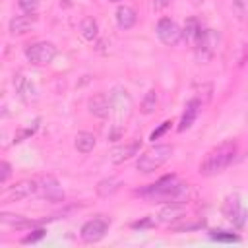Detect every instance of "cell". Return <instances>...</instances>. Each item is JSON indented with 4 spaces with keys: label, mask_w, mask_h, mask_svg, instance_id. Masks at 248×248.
I'll use <instances>...</instances> for the list:
<instances>
[{
    "label": "cell",
    "mask_w": 248,
    "mask_h": 248,
    "mask_svg": "<svg viewBox=\"0 0 248 248\" xmlns=\"http://www.w3.org/2000/svg\"><path fill=\"white\" fill-rule=\"evenodd\" d=\"M45 236V229H35V231H31L29 234H25L23 238H21V244H31V242H37V240H41Z\"/></svg>",
    "instance_id": "obj_27"
},
{
    "label": "cell",
    "mask_w": 248,
    "mask_h": 248,
    "mask_svg": "<svg viewBox=\"0 0 248 248\" xmlns=\"http://www.w3.org/2000/svg\"><path fill=\"white\" fill-rule=\"evenodd\" d=\"M37 126H39V118L33 122V126H29V128H25V130H19V132L16 134V138H14V143H19V141H23L25 138L33 136V134H35V130H37Z\"/></svg>",
    "instance_id": "obj_26"
},
{
    "label": "cell",
    "mask_w": 248,
    "mask_h": 248,
    "mask_svg": "<svg viewBox=\"0 0 248 248\" xmlns=\"http://www.w3.org/2000/svg\"><path fill=\"white\" fill-rule=\"evenodd\" d=\"M87 108L97 118H107L110 114V97L107 93H95L87 101Z\"/></svg>",
    "instance_id": "obj_13"
},
{
    "label": "cell",
    "mask_w": 248,
    "mask_h": 248,
    "mask_svg": "<svg viewBox=\"0 0 248 248\" xmlns=\"http://www.w3.org/2000/svg\"><path fill=\"white\" fill-rule=\"evenodd\" d=\"M186 186L178 180L176 174H167V176H161L157 182L141 188V190H136V196L147 200V202H172V200H178L182 194H184Z\"/></svg>",
    "instance_id": "obj_1"
},
{
    "label": "cell",
    "mask_w": 248,
    "mask_h": 248,
    "mask_svg": "<svg viewBox=\"0 0 248 248\" xmlns=\"http://www.w3.org/2000/svg\"><path fill=\"white\" fill-rule=\"evenodd\" d=\"M155 107H157V91H155V89H149V91L145 93L141 105H140V110H141L143 114H151V112L155 110Z\"/></svg>",
    "instance_id": "obj_24"
},
{
    "label": "cell",
    "mask_w": 248,
    "mask_h": 248,
    "mask_svg": "<svg viewBox=\"0 0 248 248\" xmlns=\"http://www.w3.org/2000/svg\"><path fill=\"white\" fill-rule=\"evenodd\" d=\"M108 97H110V112L114 114V130L110 132V138H116L132 114V99H130L128 91L120 85L112 87Z\"/></svg>",
    "instance_id": "obj_3"
},
{
    "label": "cell",
    "mask_w": 248,
    "mask_h": 248,
    "mask_svg": "<svg viewBox=\"0 0 248 248\" xmlns=\"http://www.w3.org/2000/svg\"><path fill=\"white\" fill-rule=\"evenodd\" d=\"M200 33H202V25L198 23V19L196 17H188L186 23H184V29H182V37L194 46V43L198 41Z\"/></svg>",
    "instance_id": "obj_20"
},
{
    "label": "cell",
    "mask_w": 248,
    "mask_h": 248,
    "mask_svg": "<svg viewBox=\"0 0 248 248\" xmlns=\"http://www.w3.org/2000/svg\"><path fill=\"white\" fill-rule=\"evenodd\" d=\"M39 192V182L37 180H19L8 188H4L2 192V203H10V202H19V200H25L33 194Z\"/></svg>",
    "instance_id": "obj_9"
},
{
    "label": "cell",
    "mask_w": 248,
    "mask_h": 248,
    "mask_svg": "<svg viewBox=\"0 0 248 248\" xmlns=\"http://www.w3.org/2000/svg\"><path fill=\"white\" fill-rule=\"evenodd\" d=\"M79 31H81V35H83L85 41H93L97 37V31H99L97 21L93 17H83L81 23H79Z\"/></svg>",
    "instance_id": "obj_22"
},
{
    "label": "cell",
    "mask_w": 248,
    "mask_h": 248,
    "mask_svg": "<svg viewBox=\"0 0 248 248\" xmlns=\"http://www.w3.org/2000/svg\"><path fill=\"white\" fill-rule=\"evenodd\" d=\"M217 43H219V35L213 31V29H202L198 41L194 43V52H196V60L200 64H205L211 60V56L215 54V48H217Z\"/></svg>",
    "instance_id": "obj_6"
},
{
    "label": "cell",
    "mask_w": 248,
    "mask_h": 248,
    "mask_svg": "<svg viewBox=\"0 0 248 248\" xmlns=\"http://www.w3.org/2000/svg\"><path fill=\"white\" fill-rule=\"evenodd\" d=\"M140 147H141V141H140V140H134L132 143L116 145V147H112V151H110V161H112L114 165H120V163H124V161H128L130 157H134V155L140 151Z\"/></svg>",
    "instance_id": "obj_15"
},
{
    "label": "cell",
    "mask_w": 248,
    "mask_h": 248,
    "mask_svg": "<svg viewBox=\"0 0 248 248\" xmlns=\"http://www.w3.org/2000/svg\"><path fill=\"white\" fill-rule=\"evenodd\" d=\"M14 85H16V91L19 93V97H21V99L31 101V93H35V89H33V85H31V83L21 76V74H17V76H16Z\"/></svg>",
    "instance_id": "obj_21"
},
{
    "label": "cell",
    "mask_w": 248,
    "mask_h": 248,
    "mask_svg": "<svg viewBox=\"0 0 248 248\" xmlns=\"http://www.w3.org/2000/svg\"><path fill=\"white\" fill-rule=\"evenodd\" d=\"M17 6L25 12V14H35L39 8V0H17Z\"/></svg>",
    "instance_id": "obj_28"
},
{
    "label": "cell",
    "mask_w": 248,
    "mask_h": 248,
    "mask_svg": "<svg viewBox=\"0 0 248 248\" xmlns=\"http://www.w3.org/2000/svg\"><path fill=\"white\" fill-rule=\"evenodd\" d=\"M169 4H170V0H157V2H155L157 8H165V6H169Z\"/></svg>",
    "instance_id": "obj_32"
},
{
    "label": "cell",
    "mask_w": 248,
    "mask_h": 248,
    "mask_svg": "<svg viewBox=\"0 0 248 248\" xmlns=\"http://www.w3.org/2000/svg\"><path fill=\"white\" fill-rule=\"evenodd\" d=\"M138 21V16L134 12V8L130 6H118L116 8V25L120 29H132Z\"/></svg>",
    "instance_id": "obj_17"
},
{
    "label": "cell",
    "mask_w": 248,
    "mask_h": 248,
    "mask_svg": "<svg viewBox=\"0 0 248 248\" xmlns=\"http://www.w3.org/2000/svg\"><path fill=\"white\" fill-rule=\"evenodd\" d=\"M234 157H236V143L223 141L205 153V157L200 163V174H203V176L219 174L234 161Z\"/></svg>",
    "instance_id": "obj_2"
},
{
    "label": "cell",
    "mask_w": 248,
    "mask_h": 248,
    "mask_svg": "<svg viewBox=\"0 0 248 248\" xmlns=\"http://www.w3.org/2000/svg\"><path fill=\"white\" fill-rule=\"evenodd\" d=\"M242 60H248V48H246V52H244V58Z\"/></svg>",
    "instance_id": "obj_33"
},
{
    "label": "cell",
    "mask_w": 248,
    "mask_h": 248,
    "mask_svg": "<svg viewBox=\"0 0 248 248\" xmlns=\"http://www.w3.org/2000/svg\"><path fill=\"white\" fill-rule=\"evenodd\" d=\"M155 33L159 37V41L167 46H174L178 45V41L182 39V29L178 27V23L170 17H161L155 25Z\"/></svg>",
    "instance_id": "obj_10"
},
{
    "label": "cell",
    "mask_w": 248,
    "mask_h": 248,
    "mask_svg": "<svg viewBox=\"0 0 248 248\" xmlns=\"http://www.w3.org/2000/svg\"><path fill=\"white\" fill-rule=\"evenodd\" d=\"M147 227H155V221L151 217H143V219L132 223V229H147Z\"/></svg>",
    "instance_id": "obj_31"
},
{
    "label": "cell",
    "mask_w": 248,
    "mask_h": 248,
    "mask_svg": "<svg viewBox=\"0 0 248 248\" xmlns=\"http://www.w3.org/2000/svg\"><path fill=\"white\" fill-rule=\"evenodd\" d=\"M43 200H48L52 203H60L64 202V190L60 186V182L54 176H43L39 180V192H37Z\"/></svg>",
    "instance_id": "obj_11"
},
{
    "label": "cell",
    "mask_w": 248,
    "mask_h": 248,
    "mask_svg": "<svg viewBox=\"0 0 248 248\" xmlns=\"http://www.w3.org/2000/svg\"><path fill=\"white\" fill-rule=\"evenodd\" d=\"M209 238L217 240V242H238L240 236L236 232H231V231H225V229H211L209 231Z\"/></svg>",
    "instance_id": "obj_23"
},
{
    "label": "cell",
    "mask_w": 248,
    "mask_h": 248,
    "mask_svg": "<svg viewBox=\"0 0 248 248\" xmlns=\"http://www.w3.org/2000/svg\"><path fill=\"white\" fill-rule=\"evenodd\" d=\"M10 174H12V165L8 161H2L0 163V184H6Z\"/></svg>",
    "instance_id": "obj_29"
},
{
    "label": "cell",
    "mask_w": 248,
    "mask_h": 248,
    "mask_svg": "<svg viewBox=\"0 0 248 248\" xmlns=\"http://www.w3.org/2000/svg\"><path fill=\"white\" fill-rule=\"evenodd\" d=\"M108 227H110V219H107L103 215H97V217L89 219L87 223H83V227L79 231V236L85 244H95V242L105 238Z\"/></svg>",
    "instance_id": "obj_7"
},
{
    "label": "cell",
    "mask_w": 248,
    "mask_h": 248,
    "mask_svg": "<svg viewBox=\"0 0 248 248\" xmlns=\"http://www.w3.org/2000/svg\"><path fill=\"white\" fill-rule=\"evenodd\" d=\"M188 213V207L184 205V203H180V202H176V200H172V202H167V205L159 211V221L161 223H176V221H180V219H184V215Z\"/></svg>",
    "instance_id": "obj_12"
},
{
    "label": "cell",
    "mask_w": 248,
    "mask_h": 248,
    "mask_svg": "<svg viewBox=\"0 0 248 248\" xmlns=\"http://www.w3.org/2000/svg\"><path fill=\"white\" fill-rule=\"evenodd\" d=\"M200 110H202V101H200L198 97L190 99V101L186 103V107H184V112H182V116H180V124H178L176 130H178V132H186V130L196 122Z\"/></svg>",
    "instance_id": "obj_14"
},
{
    "label": "cell",
    "mask_w": 248,
    "mask_h": 248,
    "mask_svg": "<svg viewBox=\"0 0 248 248\" xmlns=\"http://www.w3.org/2000/svg\"><path fill=\"white\" fill-rule=\"evenodd\" d=\"M205 223L203 221H182V223H170V231H176V232H184V231H196V229H202Z\"/></svg>",
    "instance_id": "obj_25"
},
{
    "label": "cell",
    "mask_w": 248,
    "mask_h": 248,
    "mask_svg": "<svg viewBox=\"0 0 248 248\" xmlns=\"http://www.w3.org/2000/svg\"><path fill=\"white\" fill-rule=\"evenodd\" d=\"M118 188H120V180H118V178H114V176L103 178V180H99V182H97V186H95L97 196H101V198H108V196H112Z\"/></svg>",
    "instance_id": "obj_19"
},
{
    "label": "cell",
    "mask_w": 248,
    "mask_h": 248,
    "mask_svg": "<svg viewBox=\"0 0 248 248\" xmlns=\"http://www.w3.org/2000/svg\"><path fill=\"white\" fill-rule=\"evenodd\" d=\"M108 2H116V0H108Z\"/></svg>",
    "instance_id": "obj_34"
},
{
    "label": "cell",
    "mask_w": 248,
    "mask_h": 248,
    "mask_svg": "<svg viewBox=\"0 0 248 248\" xmlns=\"http://www.w3.org/2000/svg\"><path fill=\"white\" fill-rule=\"evenodd\" d=\"M172 145H153L151 149H147L136 163V169L141 172V174H149L157 169H161L172 155Z\"/></svg>",
    "instance_id": "obj_4"
},
{
    "label": "cell",
    "mask_w": 248,
    "mask_h": 248,
    "mask_svg": "<svg viewBox=\"0 0 248 248\" xmlns=\"http://www.w3.org/2000/svg\"><path fill=\"white\" fill-rule=\"evenodd\" d=\"M223 215L236 229H242L246 225L248 211H246V207H244V203H242L238 194H229L225 198V202H223Z\"/></svg>",
    "instance_id": "obj_5"
},
{
    "label": "cell",
    "mask_w": 248,
    "mask_h": 248,
    "mask_svg": "<svg viewBox=\"0 0 248 248\" xmlns=\"http://www.w3.org/2000/svg\"><path fill=\"white\" fill-rule=\"evenodd\" d=\"M95 143H97V140H95V136H93L91 132H78L76 138H74L76 149H78L79 153H83V155L91 153L93 147H95Z\"/></svg>",
    "instance_id": "obj_18"
},
{
    "label": "cell",
    "mask_w": 248,
    "mask_h": 248,
    "mask_svg": "<svg viewBox=\"0 0 248 248\" xmlns=\"http://www.w3.org/2000/svg\"><path fill=\"white\" fill-rule=\"evenodd\" d=\"M170 124H172L170 120H165V122H163V124H161L159 128H155V130L151 132V136H149V140H153V141H155V140H159V138H161V136H163V134H165V132H167V130L170 128Z\"/></svg>",
    "instance_id": "obj_30"
},
{
    "label": "cell",
    "mask_w": 248,
    "mask_h": 248,
    "mask_svg": "<svg viewBox=\"0 0 248 248\" xmlns=\"http://www.w3.org/2000/svg\"><path fill=\"white\" fill-rule=\"evenodd\" d=\"M35 23H37V16H35V14L16 16V17H12V19H10V33H12V35L27 33Z\"/></svg>",
    "instance_id": "obj_16"
},
{
    "label": "cell",
    "mask_w": 248,
    "mask_h": 248,
    "mask_svg": "<svg viewBox=\"0 0 248 248\" xmlns=\"http://www.w3.org/2000/svg\"><path fill=\"white\" fill-rule=\"evenodd\" d=\"M25 56L31 64L45 66V64H50L56 58V46L48 41H39V43H33L25 48Z\"/></svg>",
    "instance_id": "obj_8"
}]
</instances>
